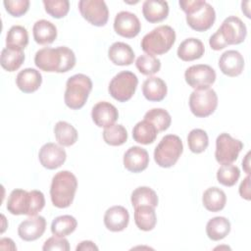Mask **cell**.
Here are the masks:
<instances>
[{
    "mask_svg": "<svg viewBox=\"0 0 251 251\" xmlns=\"http://www.w3.org/2000/svg\"><path fill=\"white\" fill-rule=\"evenodd\" d=\"M28 44V33L22 25H13L6 35V47L25 49Z\"/></svg>",
    "mask_w": 251,
    "mask_h": 251,
    "instance_id": "obj_35",
    "label": "cell"
},
{
    "mask_svg": "<svg viewBox=\"0 0 251 251\" xmlns=\"http://www.w3.org/2000/svg\"><path fill=\"white\" fill-rule=\"evenodd\" d=\"M242 148L243 143L240 140L232 138L228 133L223 132L216 139V160L222 165L231 164L237 159Z\"/></svg>",
    "mask_w": 251,
    "mask_h": 251,
    "instance_id": "obj_10",
    "label": "cell"
},
{
    "mask_svg": "<svg viewBox=\"0 0 251 251\" xmlns=\"http://www.w3.org/2000/svg\"><path fill=\"white\" fill-rule=\"evenodd\" d=\"M137 84L138 78L133 73L123 71L111 79L108 90L110 95L117 101L126 102L133 96Z\"/></svg>",
    "mask_w": 251,
    "mask_h": 251,
    "instance_id": "obj_8",
    "label": "cell"
},
{
    "mask_svg": "<svg viewBox=\"0 0 251 251\" xmlns=\"http://www.w3.org/2000/svg\"><path fill=\"white\" fill-rule=\"evenodd\" d=\"M144 120L153 124L158 132L168 129L172 123L171 115L168 111L162 108H153L149 110L144 115Z\"/></svg>",
    "mask_w": 251,
    "mask_h": 251,
    "instance_id": "obj_36",
    "label": "cell"
},
{
    "mask_svg": "<svg viewBox=\"0 0 251 251\" xmlns=\"http://www.w3.org/2000/svg\"><path fill=\"white\" fill-rule=\"evenodd\" d=\"M205 52L204 44L201 40L190 37L183 40L178 48H177V57L184 61V62H190L197 59H200Z\"/></svg>",
    "mask_w": 251,
    "mask_h": 251,
    "instance_id": "obj_23",
    "label": "cell"
},
{
    "mask_svg": "<svg viewBox=\"0 0 251 251\" xmlns=\"http://www.w3.org/2000/svg\"><path fill=\"white\" fill-rule=\"evenodd\" d=\"M181 10L186 14L187 25L196 31H206L215 23L216 13L212 5L203 0H180Z\"/></svg>",
    "mask_w": 251,
    "mask_h": 251,
    "instance_id": "obj_3",
    "label": "cell"
},
{
    "mask_svg": "<svg viewBox=\"0 0 251 251\" xmlns=\"http://www.w3.org/2000/svg\"><path fill=\"white\" fill-rule=\"evenodd\" d=\"M34 64L44 72L67 73L75 67V55L72 49L66 46L45 47L35 53Z\"/></svg>",
    "mask_w": 251,
    "mask_h": 251,
    "instance_id": "obj_1",
    "label": "cell"
},
{
    "mask_svg": "<svg viewBox=\"0 0 251 251\" xmlns=\"http://www.w3.org/2000/svg\"><path fill=\"white\" fill-rule=\"evenodd\" d=\"M25 61V53L23 49L6 47L1 52L0 64L2 68L8 72L17 71Z\"/></svg>",
    "mask_w": 251,
    "mask_h": 251,
    "instance_id": "obj_29",
    "label": "cell"
},
{
    "mask_svg": "<svg viewBox=\"0 0 251 251\" xmlns=\"http://www.w3.org/2000/svg\"><path fill=\"white\" fill-rule=\"evenodd\" d=\"M218 106V96L214 89H195L189 97V108L192 114L198 118L212 115Z\"/></svg>",
    "mask_w": 251,
    "mask_h": 251,
    "instance_id": "obj_9",
    "label": "cell"
},
{
    "mask_svg": "<svg viewBox=\"0 0 251 251\" xmlns=\"http://www.w3.org/2000/svg\"><path fill=\"white\" fill-rule=\"evenodd\" d=\"M77 226L76 220L71 215H63L55 218L51 224V232L53 235L65 237L73 233Z\"/></svg>",
    "mask_w": 251,
    "mask_h": 251,
    "instance_id": "obj_34",
    "label": "cell"
},
{
    "mask_svg": "<svg viewBox=\"0 0 251 251\" xmlns=\"http://www.w3.org/2000/svg\"><path fill=\"white\" fill-rule=\"evenodd\" d=\"M103 139L111 146H120L127 140V131L122 125H112L105 127Z\"/></svg>",
    "mask_w": 251,
    "mask_h": 251,
    "instance_id": "obj_38",
    "label": "cell"
},
{
    "mask_svg": "<svg viewBox=\"0 0 251 251\" xmlns=\"http://www.w3.org/2000/svg\"><path fill=\"white\" fill-rule=\"evenodd\" d=\"M42 82V75L39 71L26 68L21 71L16 77V84L18 88L24 93H32L36 91Z\"/></svg>",
    "mask_w": 251,
    "mask_h": 251,
    "instance_id": "obj_21",
    "label": "cell"
},
{
    "mask_svg": "<svg viewBox=\"0 0 251 251\" xmlns=\"http://www.w3.org/2000/svg\"><path fill=\"white\" fill-rule=\"evenodd\" d=\"M166 82L157 76H151L144 80L142 84V93L148 101L159 102L167 95Z\"/></svg>",
    "mask_w": 251,
    "mask_h": 251,
    "instance_id": "obj_25",
    "label": "cell"
},
{
    "mask_svg": "<svg viewBox=\"0 0 251 251\" xmlns=\"http://www.w3.org/2000/svg\"><path fill=\"white\" fill-rule=\"evenodd\" d=\"M114 29L123 37L133 38L139 33L141 24L135 14L127 11H122L115 17Z\"/></svg>",
    "mask_w": 251,
    "mask_h": 251,
    "instance_id": "obj_14",
    "label": "cell"
},
{
    "mask_svg": "<svg viewBox=\"0 0 251 251\" xmlns=\"http://www.w3.org/2000/svg\"><path fill=\"white\" fill-rule=\"evenodd\" d=\"M130 201L134 208L145 205L155 208L158 205L159 200L156 192L152 188L148 186H139L132 191Z\"/></svg>",
    "mask_w": 251,
    "mask_h": 251,
    "instance_id": "obj_33",
    "label": "cell"
},
{
    "mask_svg": "<svg viewBox=\"0 0 251 251\" xmlns=\"http://www.w3.org/2000/svg\"><path fill=\"white\" fill-rule=\"evenodd\" d=\"M129 222L128 211L123 206H113L104 215L105 226L114 232L124 230Z\"/></svg>",
    "mask_w": 251,
    "mask_h": 251,
    "instance_id": "obj_20",
    "label": "cell"
},
{
    "mask_svg": "<svg viewBox=\"0 0 251 251\" xmlns=\"http://www.w3.org/2000/svg\"><path fill=\"white\" fill-rule=\"evenodd\" d=\"M249 156H250V152H248L244 158V160L242 161V167H243V170L245 171V173L247 175L250 174V163H249Z\"/></svg>",
    "mask_w": 251,
    "mask_h": 251,
    "instance_id": "obj_47",
    "label": "cell"
},
{
    "mask_svg": "<svg viewBox=\"0 0 251 251\" xmlns=\"http://www.w3.org/2000/svg\"><path fill=\"white\" fill-rule=\"evenodd\" d=\"M76 251H80V250H98V247L90 240H84L81 241L75 248Z\"/></svg>",
    "mask_w": 251,
    "mask_h": 251,
    "instance_id": "obj_46",
    "label": "cell"
},
{
    "mask_svg": "<svg viewBox=\"0 0 251 251\" xmlns=\"http://www.w3.org/2000/svg\"><path fill=\"white\" fill-rule=\"evenodd\" d=\"M91 118L97 126L108 127L114 125L119 119V112L113 104L101 101L93 106Z\"/></svg>",
    "mask_w": 251,
    "mask_h": 251,
    "instance_id": "obj_17",
    "label": "cell"
},
{
    "mask_svg": "<svg viewBox=\"0 0 251 251\" xmlns=\"http://www.w3.org/2000/svg\"><path fill=\"white\" fill-rule=\"evenodd\" d=\"M184 78L186 83L192 88H210L216 80V72L209 65H193L185 71Z\"/></svg>",
    "mask_w": 251,
    "mask_h": 251,
    "instance_id": "obj_12",
    "label": "cell"
},
{
    "mask_svg": "<svg viewBox=\"0 0 251 251\" xmlns=\"http://www.w3.org/2000/svg\"><path fill=\"white\" fill-rule=\"evenodd\" d=\"M175 41L174 28L170 25H160L143 36L141 48L148 55H163L173 47Z\"/></svg>",
    "mask_w": 251,
    "mask_h": 251,
    "instance_id": "obj_5",
    "label": "cell"
},
{
    "mask_svg": "<svg viewBox=\"0 0 251 251\" xmlns=\"http://www.w3.org/2000/svg\"><path fill=\"white\" fill-rule=\"evenodd\" d=\"M38 159L40 164L44 168L48 170H55L65 163L67 159V154L65 149H63L59 145L48 142L40 148L38 153Z\"/></svg>",
    "mask_w": 251,
    "mask_h": 251,
    "instance_id": "obj_15",
    "label": "cell"
},
{
    "mask_svg": "<svg viewBox=\"0 0 251 251\" xmlns=\"http://www.w3.org/2000/svg\"><path fill=\"white\" fill-rule=\"evenodd\" d=\"M188 148L191 152L199 154L204 152L209 145L208 134L201 128L192 129L187 136Z\"/></svg>",
    "mask_w": 251,
    "mask_h": 251,
    "instance_id": "obj_37",
    "label": "cell"
},
{
    "mask_svg": "<svg viewBox=\"0 0 251 251\" xmlns=\"http://www.w3.org/2000/svg\"><path fill=\"white\" fill-rule=\"evenodd\" d=\"M44 206V194L39 190L14 189L7 201V210L12 215L36 216Z\"/></svg>",
    "mask_w": 251,
    "mask_h": 251,
    "instance_id": "obj_2",
    "label": "cell"
},
{
    "mask_svg": "<svg viewBox=\"0 0 251 251\" xmlns=\"http://www.w3.org/2000/svg\"><path fill=\"white\" fill-rule=\"evenodd\" d=\"M202 202L204 207L210 212H219L223 210L226 203V193L219 187L213 186L206 189L203 193Z\"/></svg>",
    "mask_w": 251,
    "mask_h": 251,
    "instance_id": "obj_28",
    "label": "cell"
},
{
    "mask_svg": "<svg viewBox=\"0 0 251 251\" xmlns=\"http://www.w3.org/2000/svg\"><path fill=\"white\" fill-rule=\"evenodd\" d=\"M42 249L44 251H50V250H61V251H69L70 250V244L68 239L60 236H52L49 237L43 244Z\"/></svg>",
    "mask_w": 251,
    "mask_h": 251,
    "instance_id": "obj_43",
    "label": "cell"
},
{
    "mask_svg": "<svg viewBox=\"0 0 251 251\" xmlns=\"http://www.w3.org/2000/svg\"><path fill=\"white\" fill-rule=\"evenodd\" d=\"M239 194L245 200H250L251 199V194H250V176L249 175H247V176L241 181V183L239 185Z\"/></svg>",
    "mask_w": 251,
    "mask_h": 251,
    "instance_id": "obj_45",
    "label": "cell"
},
{
    "mask_svg": "<svg viewBox=\"0 0 251 251\" xmlns=\"http://www.w3.org/2000/svg\"><path fill=\"white\" fill-rule=\"evenodd\" d=\"M209 44L211 46V48L213 50H216V51H219V50H222L224 48L226 47V44L224 42L221 34L219 33V31L217 30L209 39Z\"/></svg>",
    "mask_w": 251,
    "mask_h": 251,
    "instance_id": "obj_44",
    "label": "cell"
},
{
    "mask_svg": "<svg viewBox=\"0 0 251 251\" xmlns=\"http://www.w3.org/2000/svg\"><path fill=\"white\" fill-rule=\"evenodd\" d=\"M77 188L75 176L69 171L57 173L51 182L50 197L52 204L60 209L71 206Z\"/></svg>",
    "mask_w": 251,
    "mask_h": 251,
    "instance_id": "obj_4",
    "label": "cell"
},
{
    "mask_svg": "<svg viewBox=\"0 0 251 251\" xmlns=\"http://www.w3.org/2000/svg\"><path fill=\"white\" fill-rule=\"evenodd\" d=\"M46 229V220L42 216H30L18 227L19 236L25 241H33L41 237Z\"/></svg>",
    "mask_w": 251,
    "mask_h": 251,
    "instance_id": "obj_16",
    "label": "cell"
},
{
    "mask_svg": "<svg viewBox=\"0 0 251 251\" xmlns=\"http://www.w3.org/2000/svg\"><path fill=\"white\" fill-rule=\"evenodd\" d=\"M157 135L158 130L155 126L146 120L138 122L132 129V137L134 141L144 145L153 143Z\"/></svg>",
    "mask_w": 251,
    "mask_h": 251,
    "instance_id": "obj_30",
    "label": "cell"
},
{
    "mask_svg": "<svg viewBox=\"0 0 251 251\" xmlns=\"http://www.w3.org/2000/svg\"><path fill=\"white\" fill-rule=\"evenodd\" d=\"M218 31L226 46L242 43L247 34L245 24L235 16L225 19Z\"/></svg>",
    "mask_w": 251,
    "mask_h": 251,
    "instance_id": "obj_13",
    "label": "cell"
},
{
    "mask_svg": "<svg viewBox=\"0 0 251 251\" xmlns=\"http://www.w3.org/2000/svg\"><path fill=\"white\" fill-rule=\"evenodd\" d=\"M32 34L36 43L51 44L57 38V27L47 20H39L33 25Z\"/></svg>",
    "mask_w": 251,
    "mask_h": 251,
    "instance_id": "obj_26",
    "label": "cell"
},
{
    "mask_svg": "<svg viewBox=\"0 0 251 251\" xmlns=\"http://www.w3.org/2000/svg\"><path fill=\"white\" fill-rule=\"evenodd\" d=\"M108 56L111 62L118 66H129L133 63L134 52L132 48L125 42H115L108 50Z\"/></svg>",
    "mask_w": 251,
    "mask_h": 251,
    "instance_id": "obj_24",
    "label": "cell"
},
{
    "mask_svg": "<svg viewBox=\"0 0 251 251\" xmlns=\"http://www.w3.org/2000/svg\"><path fill=\"white\" fill-rule=\"evenodd\" d=\"M142 14L149 23L162 22L169 15L168 2L162 0H146L142 5Z\"/></svg>",
    "mask_w": 251,
    "mask_h": 251,
    "instance_id": "obj_22",
    "label": "cell"
},
{
    "mask_svg": "<svg viewBox=\"0 0 251 251\" xmlns=\"http://www.w3.org/2000/svg\"><path fill=\"white\" fill-rule=\"evenodd\" d=\"M240 176L239 169L231 164H225L217 172L218 181L225 186H233Z\"/></svg>",
    "mask_w": 251,
    "mask_h": 251,
    "instance_id": "obj_39",
    "label": "cell"
},
{
    "mask_svg": "<svg viewBox=\"0 0 251 251\" xmlns=\"http://www.w3.org/2000/svg\"><path fill=\"white\" fill-rule=\"evenodd\" d=\"M183 151L181 139L176 134L165 135L154 150V160L162 168H171Z\"/></svg>",
    "mask_w": 251,
    "mask_h": 251,
    "instance_id": "obj_7",
    "label": "cell"
},
{
    "mask_svg": "<svg viewBox=\"0 0 251 251\" xmlns=\"http://www.w3.org/2000/svg\"><path fill=\"white\" fill-rule=\"evenodd\" d=\"M149 164L148 152L139 146L128 148L124 155V166L130 173H140Z\"/></svg>",
    "mask_w": 251,
    "mask_h": 251,
    "instance_id": "obj_19",
    "label": "cell"
},
{
    "mask_svg": "<svg viewBox=\"0 0 251 251\" xmlns=\"http://www.w3.org/2000/svg\"><path fill=\"white\" fill-rule=\"evenodd\" d=\"M43 5L46 13L55 19L64 18L70 10L68 0H43Z\"/></svg>",
    "mask_w": 251,
    "mask_h": 251,
    "instance_id": "obj_41",
    "label": "cell"
},
{
    "mask_svg": "<svg viewBox=\"0 0 251 251\" xmlns=\"http://www.w3.org/2000/svg\"><path fill=\"white\" fill-rule=\"evenodd\" d=\"M135 66L142 75H152L160 71L161 61L155 56L144 54L136 59Z\"/></svg>",
    "mask_w": 251,
    "mask_h": 251,
    "instance_id": "obj_40",
    "label": "cell"
},
{
    "mask_svg": "<svg viewBox=\"0 0 251 251\" xmlns=\"http://www.w3.org/2000/svg\"><path fill=\"white\" fill-rule=\"evenodd\" d=\"M230 231V223L225 217H215L208 221L206 225V233L214 241L225 238Z\"/></svg>",
    "mask_w": 251,
    "mask_h": 251,
    "instance_id": "obj_31",
    "label": "cell"
},
{
    "mask_svg": "<svg viewBox=\"0 0 251 251\" xmlns=\"http://www.w3.org/2000/svg\"><path fill=\"white\" fill-rule=\"evenodd\" d=\"M78 10L88 23L95 26H103L109 19V10L103 0H80Z\"/></svg>",
    "mask_w": 251,
    "mask_h": 251,
    "instance_id": "obj_11",
    "label": "cell"
},
{
    "mask_svg": "<svg viewBox=\"0 0 251 251\" xmlns=\"http://www.w3.org/2000/svg\"><path fill=\"white\" fill-rule=\"evenodd\" d=\"M219 68L227 76H237L244 69L243 56L236 50H227L220 57Z\"/></svg>",
    "mask_w": 251,
    "mask_h": 251,
    "instance_id": "obj_18",
    "label": "cell"
},
{
    "mask_svg": "<svg viewBox=\"0 0 251 251\" xmlns=\"http://www.w3.org/2000/svg\"><path fill=\"white\" fill-rule=\"evenodd\" d=\"M54 134L57 142L65 147L74 145L78 137L76 129L65 121H60L55 125Z\"/></svg>",
    "mask_w": 251,
    "mask_h": 251,
    "instance_id": "obj_32",
    "label": "cell"
},
{
    "mask_svg": "<svg viewBox=\"0 0 251 251\" xmlns=\"http://www.w3.org/2000/svg\"><path fill=\"white\" fill-rule=\"evenodd\" d=\"M92 90V81L83 74H76L69 77L64 94L65 104L72 110H78L84 106Z\"/></svg>",
    "mask_w": 251,
    "mask_h": 251,
    "instance_id": "obj_6",
    "label": "cell"
},
{
    "mask_svg": "<svg viewBox=\"0 0 251 251\" xmlns=\"http://www.w3.org/2000/svg\"><path fill=\"white\" fill-rule=\"evenodd\" d=\"M3 4L6 11L13 17L25 15L29 8L28 0H5Z\"/></svg>",
    "mask_w": 251,
    "mask_h": 251,
    "instance_id": "obj_42",
    "label": "cell"
},
{
    "mask_svg": "<svg viewBox=\"0 0 251 251\" xmlns=\"http://www.w3.org/2000/svg\"><path fill=\"white\" fill-rule=\"evenodd\" d=\"M134 222L136 226L143 230H152L157 223V217L154 207L138 206L134 208Z\"/></svg>",
    "mask_w": 251,
    "mask_h": 251,
    "instance_id": "obj_27",
    "label": "cell"
}]
</instances>
